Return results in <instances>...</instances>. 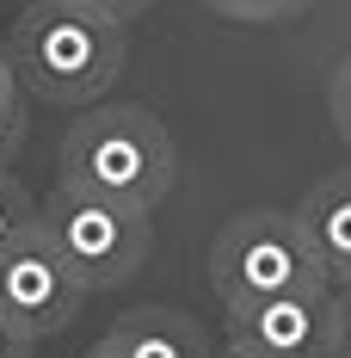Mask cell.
I'll list each match as a JSON object with an SVG mask.
<instances>
[{
	"mask_svg": "<svg viewBox=\"0 0 351 358\" xmlns=\"http://www.w3.org/2000/svg\"><path fill=\"white\" fill-rule=\"evenodd\" d=\"M87 296L93 290L62 266V253L43 241V229H31L25 241H13L0 253V315H13L37 340L74 327L80 309H87Z\"/></svg>",
	"mask_w": 351,
	"mask_h": 358,
	"instance_id": "cell-5",
	"label": "cell"
},
{
	"mask_svg": "<svg viewBox=\"0 0 351 358\" xmlns=\"http://www.w3.org/2000/svg\"><path fill=\"white\" fill-rule=\"evenodd\" d=\"M222 19H241V25H283V19H302L315 0H210Z\"/></svg>",
	"mask_w": 351,
	"mask_h": 358,
	"instance_id": "cell-10",
	"label": "cell"
},
{
	"mask_svg": "<svg viewBox=\"0 0 351 358\" xmlns=\"http://www.w3.org/2000/svg\"><path fill=\"white\" fill-rule=\"evenodd\" d=\"M333 358H351V290H339V327H333Z\"/></svg>",
	"mask_w": 351,
	"mask_h": 358,
	"instance_id": "cell-15",
	"label": "cell"
},
{
	"mask_svg": "<svg viewBox=\"0 0 351 358\" xmlns=\"http://www.w3.org/2000/svg\"><path fill=\"white\" fill-rule=\"evenodd\" d=\"M13 74L19 87L43 99V106H93L105 99L111 80L124 74V25L105 13H87L74 0H31L19 19H13Z\"/></svg>",
	"mask_w": 351,
	"mask_h": 358,
	"instance_id": "cell-1",
	"label": "cell"
},
{
	"mask_svg": "<svg viewBox=\"0 0 351 358\" xmlns=\"http://www.w3.org/2000/svg\"><path fill=\"white\" fill-rule=\"evenodd\" d=\"M216 358H271V352H259V346H241V340H222V346H216Z\"/></svg>",
	"mask_w": 351,
	"mask_h": 358,
	"instance_id": "cell-16",
	"label": "cell"
},
{
	"mask_svg": "<svg viewBox=\"0 0 351 358\" xmlns=\"http://www.w3.org/2000/svg\"><path fill=\"white\" fill-rule=\"evenodd\" d=\"M99 346H105L111 358H216L210 334L191 322L185 309H160V303L117 315Z\"/></svg>",
	"mask_w": 351,
	"mask_h": 358,
	"instance_id": "cell-7",
	"label": "cell"
},
{
	"mask_svg": "<svg viewBox=\"0 0 351 358\" xmlns=\"http://www.w3.org/2000/svg\"><path fill=\"white\" fill-rule=\"evenodd\" d=\"M37 229H43V241L62 253V266L87 290L130 285L142 266H148V253H154V222H148V210L93 198V192L62 185V179H56L50 198H37Z\"/></svg>",
	"mask_w": 351,
	"mask_h": 358,
	"instance_id": "cell-3",
	"label": "cell"
},
{
	"mask_svg": "<svg viewBox=\"0 0 351 358\" xmlns=\"http://www.w3.org/2000/svg\"><path fill=\"white\" fill-rule=\"evenodd\" d=\"M327 99H333V124H339V136L351 143V56L339 62V74H333V93H327Z\"/></svg>",
	"mask_w": 351,
	"mask_h": 358,
	"instance_id": "cell-12",
	"label": "cell"
},
{
	"mask_svg": "<svg viewBox=\"0 0 351 358\" xmlns=\"http://www.w3.org/2000/svg\"><path fill=\"white\" fill-rule=\"evenodd\" d=\"M74 6H87V13H105V19H117V25H136L142 13L154 6V0H74Z\"/></svg>",
	"mask_w": 351,
	"mask_h": 358,
	"instance_id": "cell-14",
	"label": "cell"
},
{
	"mask_svg": "<svg viewBox=\"0 0 351 358\" xmlns=\"http://www.w3.org/2000/svg\"><path fill=\"white\" fill-rule=\"evenodd\" d=\"M37 334H25V327L13 322V315H0V358H37Z\"/></svg>",
	"mask_w": 351,
	"mask_h": 358,
	"instance_id": "cell-13",
	"label": "cell"
},
{
	"mask_svg": "<svg viewBox=\"0 0 351 358\" xmlns=\"http://www.w3.org/2000/svg\"><path fill=\"white\" fill-rule=\"evenodd\" d=\"M296 222L315 241L327 278L351 290V173H327L320 185H308V198L296 204Z\"/></svg>",
	"mask_w": 351,
	"mask_h": 358,
	"instance_id": "cell-8",
	"label": "cell"
},
{
	"mask_svg": "<svg viewBox=\"0 0 351 358\" xmlns=\"http://www.w3.org/2000/svg\"><path fill=\"white\" fill-rule=\"evenodd\" d=\"M333 327H339V285H308L228 309V340L271 358H333Z\"/></svg>",
	"mask_w": 351,
	"mask_h": 358,
	"instance_id": "cell-6",
	"label": "cell"
},
{
	"mask_svg": "<svg viewBox=\"0 0 351 358\" xmlns=\"http://www.w3.org/2000/svg\"><path fill=\"white\" fill-rule=\"evenodd\" d=\"M56 179L93 192V198H111V204H130V210H154L179 179V155L154 111L93 106V111H80L74 130L62 136Z\"/></svg>",
	"mask_w": 351,
	"mask_h": 358,
	"instance_id": "cell-2",
	"label": "cell"
},
{
	"mask_svg": "<svg viewBox=\"0 0 351 358\" xmlns=\"http://www.w3.org/2000/svg\"><path fill=\"white\" fill-rule=\"evenodd\" d=\"M31 229H37V198L0 167V253L13 248V241H25Z\"/></svg>",
	"mask_w": 351,
	"mask_h": 358,
	"instance_id": "cell-9",
	"label": "cell"
},
{
	"mask_svg": "<svg viewBox=\"0 0 351 358\" xmlns=\"http://www.w3.org/2000/svg\"><path fill=\"white\" fill-rule=\"evenodd\" d=\"M87 358H111V352H105V346H93V352H87Z\"/></svg>",
	"mask_w": 351,
	"mask_h": 358,
	"instance_id": "cell-18",
	"label": "cell"
},
{
	"mask_svg": "<svg viewBox=\"0 0 351 358\" xmlns=\"http://www.w3.org/2000/svg\"><path fill=\"white\" fill-rule=\"evenodd\" d=\"M6 80H19V74H13V50L0 43V87H6Z\"/></svg>",
	"mask_w": 351,
	"mask_h": 358,
	"instance_id": "cell-17",
	"label": "cell"
},
{
	"mask_svg": "<svg viewBox=\"0 0 351 358\" xmlns=\"http://www.w3.org/2000/svg\"><path fill=\"white\" fill-rule=\"evenodd\" d=\"M19 136H25V87H19V80H6V87H0V167L13 161Z\"/></svg>",
	"mask_w": 351,
	"mask_h": 358,
	"instance_id": "cell-11",
	"label": "cell"
},
{
	"mask_svg": "<svg viewBox=\"0 0 351 358\" xmlns=\"http://www.w3.org/2000/svg\"><path fill=\"white\" fill-rule=\"evenodd\" d=\"M308 285H333V278L320 266L315 241L302 235L296 210H246L222 222V235L210 241V290L222 309H246V303Z\"/></svg>",
	"mask_w": 351,
	"mask_h": 358,
	"instance_id": "cell-4",
	"label": "cell"
}]
</instances>
